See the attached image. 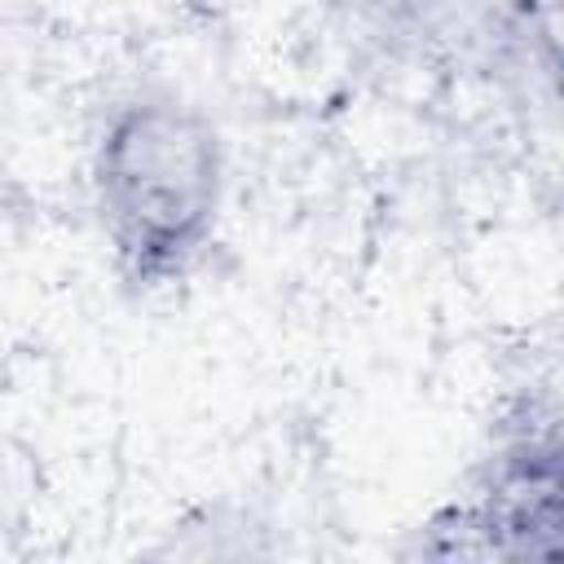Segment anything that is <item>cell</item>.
<instances>
[{"mask_svg": "<svg viewBox=\"0 0 564 564\" xmlns=\"http://www.w3.org/2000/svg\"><path fill=\"white\" fill-rule=\"evenodd\" d=\"M229 163L203 106L172 88L119 97L88 145V198L110 269L132 295L198 273L225 220Z\"/></svg>", "mask_w": 564, "mask_h": 564, "instance_id": "1", "label": "cell"}, {"mask_svg": "<svg viewBox=\"0 0 564 564\" xmlns=\"http://www.w3.org/2000/svg\"><path fill=\"white\" fill-rule=\"evenodd\" d=\"M427 53L463 70H542L555 57V0H388Z\"/></svg>", "mask_w": 564, "mask_h": 564, "instance_id": "3", "label": "cell"}, {"mask_svg": "<svg viewBox=\"0 0 564 564\" xmlns=\"http://www.w3.org/2000/svg\"><path fill=\"white\" fill-rule=\"evenodd\" d=\"M564 441L551 383H524L489 423L458 494L410 538L423 560H560Z\"/></svg>", "mask_w": 564, "mask_h": 564, "instance_id": "2", "label": "cell"}]
</instances>
